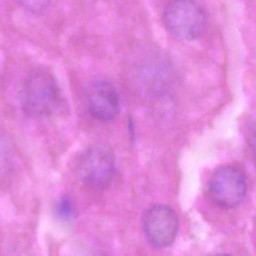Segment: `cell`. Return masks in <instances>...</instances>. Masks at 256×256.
<instances>
[{
	"label": "cell",
	"instance_id": "1",
	"mask_svg": "<svg viewBox=\"0 0 256 256\" xmlns=\"http://www.w3.org/2000/svg\"><path fill=\"white\" fill-rule=\"evenodd\" d=\"M22 112L33 118L54 114L61 104V93L54 75L44 68H36L26 77L20 95Z\"/></svg>",
	"mask_w": 256,
	"mask_h": 256
},
{
	"label": "cell",
	"instance_id": "2",
	"mask_svg": "<svg viewBox=\"0 0 256 256\" xmlns=\"http://www.w3.org/2000/svg\"><path fill=\"white\" fill-rule=\"evenodd\" d=\"M206 12L195 0H172L166 6L162 22L168 33L176 39L192 41L206 28Z\"/></svg>",
	"mask_w": 256,
	"mask_h": 256
},
{
	"label": "cell",
	"instance_id": "3",
	"mask_svg": "<svg viewBox=\"0 0 256 256\" xmlns=\"http://www.w3.org/2000/svg\"><path fill=\"white\" fill-rule=\"evenodd\" d=\"M208 192L210 199L216 205L224 208L237 207L246 195L244 174L232 165L220 167L210 177Z\"/></svg>",
	"mask_w": 256,
	"mask_h": 256
},
{
	"label": "cell",
	"instance_id": "4",
	"mask_svg": "<svg viewBox=\"0 0 256 256\" xmlns=\"http://www.w3.org/2000/svg\"><path fill=\"white\" fill-rule=\"evenodd\" d=\"M78 172L87 184L96 188L109 186L116 174V164L112 153L102 146L88 148L80 159Z\"/></svg>",
	"mask_w": 256,
	"mask_h": 256
},
{
	"label": "cell",
	"instance_id": "5",
	"mask_svg": "<svg viewBox=\"0 0 256 256\" xmlns=\"http://www.w3.org/2000/svg\"><path fill=\"white\" fill-rule=\"evenodd\" d=\"M143 226L146 237L156 247L164 248L174 242L178 231V219L172 209L156 204L144 214Z\"/></svg>",
	"mask_w": 256,
	"mask_h": 256
},
{
	"label": "cell",
	"instance_id": "6",
	"mask_svg": "<svg viewBox=\"0 0 256 256\" xmlns=\"http://www.w3.org/2000/svg\"><path fill=\"white\" fill-rule=\"evenodd\" d=\"M86 102L91 115L100 121L112 120L120 111V96L116 89L105 80H99L90 86Z\"/></svg>",
	"mask_w": 256,
	"mask_h": 256
},
{
	"label": "cell",
	"instance_id": "7",
	"mask_svg": "<svg viewBox=\"0 0 256 256\" xmlns=\"http://www.w3.org/2000/svg\"><path fill=\"white\" fill-rule=\"evenodd\" d=\"M20 6L33 14L43 12L49 6L50 0H16Z\"/></svg>",
	"mask_w": 256,
	"mask_h": 256
},
{
	"label": "cell",
	"instance_id": "8",
	"mask_svg": "<svg viewBox=\"0 0 256 256\" xmlns=\"http://www.w3.org/2000/svg\"><path fill=\"white\" fill-rule=\"evenodd\" d=\"M73 204L68 198H61L57 202L56 211L60 217L63 218V219H68V218L70 217L73 213Z\"/></svg>",
	"mask_w": 256,
	"mask_h": 256
},
{
	"label": "cell",
	"instance_id": "9",
	"mask_svg": "<svg viewBox=\"0 0 256 256\" xmlns=\"http://www.w3.org/2000/svg\"><path fill=\"white\" fill-rule=\"evenodd\" d=\"M9 151L7 145L4 141L0 139V173L6 171L8 166L9 163Z\"/></svg>",
	"mask_w": 256,
	"mask_h": 256
},
{
	"label": "cell",
	"instance_id": "10",
	"mask_svg": "<svg viewBox=\"0 0 256 256\" xmlns=\"http://www.w3.org/2000/svg\"><path fill=\"white\" fill-rule=\"evenodd\" d=\"M249 144L252 155L256 160V131L250 136Z\"/></svg>",
	"mask_w": 256,
	"mask_h": 256
}]
</instances>
